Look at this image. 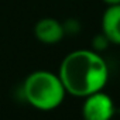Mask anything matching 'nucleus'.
I'll use <instances>...</instances> for the list:
<instances>
[{
	"instance_id": "f257e3e1",
	"label": "nucleus",
	"mask_w": 120,
	"mask_h": 120,
	"mask_svg": "<svg viewBox=\"0 0 120 120\" xmlns=\"http://www.w3.org/2000/svg\"><path fill=\"white\" fill-rule=\"evenodd\" d=\"M65 92L76 98L103 90L109 81L105 58L93 49H75L64 56L58 69Z\"/></svg>"
},
{
	"instance_id": "f03ea898",
	"label": "nucleus",
	"mask_w": 120,
	"mask_h": 120,
	"mask_svg": "<svg viewBox=\"0 0 120 120\" xmlns=\"http://www.w3.org/2000/svg\"><path fill=\"white\" fill-rule=\"evenodd\" d=\"M21 96L34 109L49 112L62 105L67 92L58 74L38 69L28 74L23 81Z\"/></svg>"
},
{
	"instance_id": "7ed1b4c3",
	"label": "nucleus",
	"mask_w": 120,
	"mask_h": 120,
	"mask_svg": "<svg viewBox=\"0 0 120 120\" xmlns=\"http://www.w3.org/2000/svg\"><path fill=\"white\" fill-rule=\"evenodd\" d=\"M114 114H116L114 100L103 90H98L83 98V105H82L83 120H112Z\"/></svg>"
},
{
	"instance_id": "20e7f679",
	"label": "nucleus",
	"mask_w": 120,
	"mask_h": 120,
	"mask_svg": "<svg viewBox=\"0 0 120 120\" xmlns=\"http://www.w3.org/2000/svg\"><path fill=\"white\" fill-rule=\"evenodd\" d=\"M34 37L45 45L58 44L65 37L62 23L52 17H42L34 26Z\"/></svg>"
},
{
	"instance_id": "39448f33",
	"label": "nucleus",
	"mask_w": 120,
	"mask_h": 120,
	"mask_svg": "<svg viewBox=\"0 0 120 120\" xmlns=\"http://www.w3.org/2000/svg\"><path fill=\"white\" fill-rule=\"evenodd\" d=\"M102 33L110 44L120 45V4L107 6L100 20Z\"/></svg>"
},
{
	"instance_id": "423d86ee",
	"label": "nucleus",
	"mask_w": 120,
	"mask_h": 120,
	"mask_svg": "<svg viewBox=\"0 0 120 120\" xmlns=\"http://www.w3.org/2000/svg\"><path fill=\"white\" fill-rule=\"evenodd\" d=\"M109 45H110V41L106 38V35L103 34V33H100V34H98V35H95L93 37V40H92V49L93 51H96V52H102V51H105V49H107L109 48Z\"/></svg>"
},
{
	"instance_id": "0eeeda50",
	"label": "nucleus",
	"mask_w": 120,
	"mask_h": 120,
	"mask_svg": "<svg viewBox=\"0 0 120 120\" xmlns=\"http://www.w3.org/2000/svg\"><path fill=\"white\" fill-rule=\"evenodd\" d=\"M62 27H64L65 35H76L81 31V23L76 19H68L62 21Z\"/></svg>"
},
{
	"instance_id": "6e6552de",
	"label": "nucleus",
	"mask_w": 120,
	"mask_h": 120,
	"mask_svg": "<svg viewBox=\"0 0 120 120\" xmlns=\"http://www.w3.org/2000/svg\"><path fill=\"white\" fill-rule=\"evenodd\" d=\"M102 2L107 6H112V4H120V0H102Z\"/></svg>"
}]
</instances>
